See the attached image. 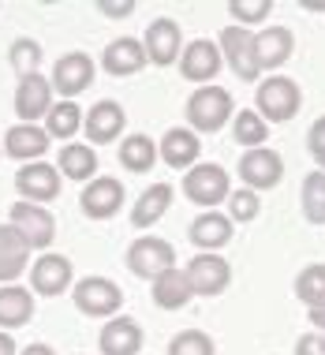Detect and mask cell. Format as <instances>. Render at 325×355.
<instances>
[{
  "mask_svg": "<svg viewBox=\"0 0 325 355\" xmlns=\"http://www.w3.org/2000/svg\"><path fill=\"white\" fill-rule=\"evenodd\" d=\"M146 49H142V42L139 37H116V42H109L105 45V53H101V68L112 75V79H128V75H139L142 68H146Z\"/></svg>",
  "mask_w": 325,
  "mask_h": 355,
  "instance_id": "7402d4cb",
  "label": "cell"
},
{
  "mask_svg": "<svg viewBox=\"0 0 325 355\" xmlns=\"http://www.w3.org/2000/svg\"><path fill=\"white\" fill-rule=\"evenodd\" d=\"M240 180L247 191H273L276 184L284 180V157L270 146H258V150H247L240 157Z\"/></svg>",
  "mask_w": 325,
  "mask_h": 355,
  "instance_id": "9c48e42d",
  "label": "cell"
},
{
  "mask_svg": "<svg viewBox=\"0 0 325 355\" xmlns=\"http://www.w3.org/2000/svg\"><path fill=\"white\" fill-rule=\"evenodd\" d=\"M0 150H4V146H0Z\"/></svg>",
  "mask_w": 325,
  "mask_h": 355,
  "instance_id": "ee69618b",
  "label": "cell"
},
{
  "mask_svg": "<svg viewBox=\"0 0 325 355\" xmlns=\"http://www.w3.org/2000/svg\"><path fill=\"white\" fill-rule=\"evenodd\" d=\"M198 153H202V139H198L191 128H168L165 139L157 142V157L165 161L168 168H176V172L195 168Z\"/></svg>",
  "mask_w": 325,
  "mask_h": 355,
  "instance_id": "44dd1931",
  "label": "cell"
},
{
  "mask_svg": "<svg viewBox=\"0 0 325 355\" xmlns=\"http://www.w3.org/2000/svg\"><path fill=\"white\" fill-rule=\"evenodd\" d=\"M123 262H128V270L135 277L154 281L157 273H165V270L176 266V247H172L168 239H161V236H139L135 243L128 247Z\"/></svg>",
  "mask_w": 325,
  "mask_h": 355,
  "instance_id": "52a82bcc",
  "label": "cell"
},
{
  "mask_svg": "<svg viewBox=\"0 0 325 355\" xmlns=\"http://www.w3.org/2000/svg\"><path fill=\"white\" fill-rule=\"evenodd\" d=\"M75 284V266L68 254H56V251H45L42 258L30 262V288L34 295H64L71 292Z\"/></svg>",
  "mask_w": 325,
  "mask_h": 355,
  "instance_id": "8fae6325",
  "label": "cell"
},
{
  "mask_svg": "<svg viewBox=\"0 0 325 355\" xmlns=\"http://www.w3.org/2000/svg\"><path fill=\"white\" fill-rule=\"evenodd\" d=\"M217 49H221V60L232 68V75L240 83H258L262 79V64H258L254 53V31L247 26H225L221 37H217Z\"/></svg>",
  "mask_w": 325,
  "mask_h": 355,
  "instance_id": "5b68a950",
  "label": "cell"
},
{
  "mask_svg": "<svg viewBox=\"0 0 325 355\" xmlns=\"http://www.w3.org/2000/svg\"><path fill=\"white\" fill-rule=\"evenodd\" d=\"M142 340H146L142 325L135 318H128V314H116V318H109V322L101 325L98 352L101 355H139L142 352Z\"/></svg>",
  "mask_w": 325,
  "mask_h": 355,
  "instance_id": "ac0fdd59",
  "label": "cell"
},
{
  "mask_svg": "<svg viewBox=\"0 0 325 355\" xmlns=\"http://www.w3.org/2000/svg\"><path fill=\"white\" fill-rule=\"evenodd\" d=\"M30 266V247L12 225H0V284H15Z\"/></svg>",
  "mask_w": 325,
  "mask_h": 355,
  "instance_id": "484cf974",
  "label": "cell"
},
{
  "mask_svg": "<svg viewBox=\"0 0 325 355\" xmlns=\"http://www.w3.org/2000/svg\"><path fill=\"white\" fill-rule=\"evenodd\" d=\"M254 105H258L254 112L265 123H288L303 105V90L295 79H288V75H270L265 83H258Z\"/></svg>",
  "mask_w": 325,
  "mask_h": 355,
  "instance_id": "3957f363",
  "label": "cell"
},
{
  "mask_svg": "<svg viewBox=\"0 0 325 355\" xmlns=\"http://www.w3.org/2000/svg\"><path fill=\"white\" fill-rule=\"evenodd\" d=\"M232 116H236V101H232V94L217 83L198 86L187 98V123H191L195 135H217Z\"/></svg>",
  "mask_w": 325,
  "mask_h": 355,
  "instance_id": "6da1fadb",
  "label": "cell"
},
{
  "mask_svg": "<svg viewBox=\"0 0 325 355\" xmlns=\"http://www.w3.org/2000/svg\"><path fill=\"white\" fill-rule=\"evenodd\" d=\"M56 172L68 180H79V184H90L98 176V150L90 142H64L60 157H56Z\"/></svg>",
  "mask_w": 325,
  "mask_h": 355,
  "instance_id": "83f0119b",
  "label": "cell"
},
{
  "mask_svg": "<svg viewBox=\"0 0 325 355\" xmlns=\"http://www.w3.org/2000/svg\"><path fill=\"white\" fill-rule=\"evenodd\" d=\"M254 53H258V64H262V71H276L284 68V64L292 60L295 53V34L288 26H262V31H254Z\"/></svg>",
  "mask_w": 325,
  "mask_h": 355,
  "instance_id": "d6986e66",
  "label": "cell"
},
{
  "mask_svg": "<svg viewBox=\"0 0 325 355\" xmlns=\"http://www.w3.org/2000/svg\"><path fill=\"white\" fill-rule=\"evenodd\" d=\"M49 135H45L42 123H15V128L4 131V153L15 161H23V165H30V161H42L45 153H49Z\"/></svg>",
  "mask_w": 325,
  "mask_h": 355,
  "instance_id": "603a6c76",
  "label": "cell"
},
{
  "mask_svg": "<svg viewBox=\"0 0 325 355\" xmlns=\"http://www.w3.org/2000/svg\"><path fill=\"white\" fill-rule=\"evenodd\" d=\"M120 165L128 172H150L157 165V142L150 135H128L120 139Z\"/></svg>",
  "mask_w": 325,
  "mask_h": 355,
  "instance_id": "f546056e",
  "label": "cell"
},
{
  "mask_svg": "<svg viewBox=\"0 0 325 355\" xmlns=\"http://www.w3.org/2000/svg\"><path fill=\"white\" fill-rule=\"evenodd\" d=\"M94 75H98V68H94L90 56L79 53V49H71V53H64L60 60L53 64L49 83H53V94H60L64 101H75L82 90H90Z\"/></svg>",
  "mask_w": 325,
  "mask_h": 355,
  "instance_id": "ba28073f",
  "label": "cell"
},
{
  "mask_svg": "<svg viewBox=\"0 0 325 355\" xmlns=\"http://www.w3.org/2000/svg\"><path fill=\"white\" fill-rule=\"evenodd\" d=\"M150 295H154V303L161 306V311H179V306H187L191 300H195L191 281H187V273L179 270V266L157 273L154 281H150Z\"/></svg>",
  "mask_w": 325,
  "mask_h": 355,
  "instance_id": "4316f807",
  "label": "cell"
},
{
  "mask_svg": "<svg viewBox=\"0 0 325 355\" xmlns=\"http://www.w3.org/2000/svg\"><path fill=\"white\" fill-rule=\"evenodd\" d=\"M232 220L228 214H217V209H202L195 220H191V243L198 247V254H217L221 247L232 243Z\"/></svg>",
  "mask_w": 325,
  "mask_h": 355,
  "instance_id": "ffe728a7",
  "label": "cell"
},
{
  "mask_svg": "<svg viewBox=\"0 0 325 355\" xmlns=\"http://www.w3.org/2000/svg\"><path fill=\"white\" fill-rule=\"evenodd\" d=\"M232 139L247 150H258V146H265V139H270V123L258 116L254 109H240L232 116Z\"/></svg>",
  "mask_w": 325,
  "mask_h": 355,
  "instance_id": "1f68e13d",
  "label": "cell"
},
{
  "mask_svg": "<svg viewBox=\"0 0 325 355\" xmlns=\"http://www.w3.org/2000/svg\"><path fill=\"white\" fill-rule=\"evenodd\" d=\"M142 49H146V60L157 64V68L176 64L179 53H184V34H179V23H176V19H154V23L146 26Z\"/></svg>",
  "mask_w": 325,
  "mask_h": 355,
  "instance_id": "9a60e30c",
  "label": "cell"
},
{
  "mask_svg": "<svg viewBox=\"0 0 325 355\" xmlns=\"http://www.w3.org/2000/svg\"><path fill=\"white\" fill-rule=\"evenodd\" d=\"M34 318V292L23 284H0V329L12 333L30 325Z\"/></svg>",
  "mask_w": 325,
  "mask_h": 355,
  "instance_id": "d4e9b609",
  "label": "cell"
},
{
  "mask_svg": "<svg viewBox=\"0 0 325 355\" xmlns=\"http://www.w3.org/2000/svg\"><path fill=\"white\" fill-rule=\"evenodd\" d=\"M295 300L307 311L325 306V262H310L299 270V277H295Z\"/></svg>",
  "mask_w": 325,
  "mask_h": 355,
  "instance_id": "4dcf8cb0",
  "label": "cell"
},
{
  "mask_svg": "<svg viewBox=\"0 0 325 355\" xmlns=\"http://www.w3.org/2000/svg\"><path fill=\"white\" fill-rule=\"evenodd\" d=\"M19 355H56V352L49 348V344H26V348L19 352Z\"/></svg>",
  "mask_w": 325,
  "mask_h": 355,
  "instance_id": "7bdbcfd3",
  "label": "cell"
},
{
  "mask_svg": "<svg viewBox=\"0 0 325 355\" xmlns=\"http://www.w3.org/2000/svg\"><path fill=\"white\" fill-rule=\"evenodd\" d=\"M15 191L23 202H34V206L56 202L60 198V172L49 161H30V165L15 172Z\"/></svg>",
  "mask_w": 325,
  "mask_h": 355,
  "instance_id": "30bf717a",
  "label": "cell"
},
{
  "mask_svg": "<svg viewBox=\"0 0 325 355\" xmlns=\"http://www.w3.org/2000/svg\"><path fill=\"white\" fill-rule=\"evenodd\" d=\"M71 300H75V311L86 314V318H116L120 306H123V288L112 281V277H101V273H90L82 281L71 284Z\"/></svg>",
  "mask_w": 325,
  "mask_h": 355,
  "instance_id": "7a4b0ae2",
  "label": "cell"
},
{
  "mask_svg": "<svg viewBox=\"0 0 325 355\" xmlns=\"http://www.w3.org/2000/svg\"><path fill=\"white\" fill-rule=\"evenodd\" d=\"M228 15L236 19V26H247L251 31L254 23H265L273 15V0H232L228 4Z\"/></svg>",
  "mask_w": 325,
  "mask_h": 355,
  "instance_id": "d590c367",
  "label": "cell"
},
{
  "mask_svg": "<svg viewBox=\"0 0 325 355\" xmlns=\"http://www.w3.org/2000/svg\"><path fill=\"white\" fill-rule=\"evenodd\" d=\"M79 131H82V109L79 105L75 101H53L49 116H45V135L60 139V142H71Z\"/></svg>",
  "mask_w": 325,
  "mask_h": 355,
  "instance_id": "f1b7e54d",
  "label": "cell"
},
{
  "mask_svg": "<svg viewBox=\"0 0 325 355\" xmlns=\"http://www.w3.org/2000/svg\"><path fill=\"white\" fill-rule=\"evenodd\" d=\"M128 128V112H123L120 101H98L82 112V135L86 142H116Z\"/></svg>",
  "mask_w": 325,
  "mask_h": 355,
  "instance_id": "e0dca14e",
  "label": "cell"
},
{
  "mask_svg": "<svg viewBox=\"0 0 325 355\" xmlns=\"http://www.w3.org/2000/svg\"><path fill=\"white\" fill-rule=\"evenodd\" d=\"M168 355H217V344L202 329H184L168 340Z\"/></svg>",
  "mask_w": 325,
  "mask_h": 355,
  "instance_id": "e575fe53",
  "label": "cell"
},
{
  "mask_svg": "<svg viewBox=\"0 0 325 355\" xmlns=\"http://www.w3.org/2000/svg\"><path fill=\"white\" fill-rule=\"evenodd\" d=\"M172 198H176V187L172 184H150L139 195V202H131V225L142 228V232L154 228L157 220L172 209Z\"/></svg>",
  "mask_w": 325,
  "mask_h": 355,
  "instance_id": "cb8c5ba5",
  "label": "cell"
},
{
  "mask_svg": "<svg viewBox=\"0 0 325 355\" xmlns=\"http://www.w3.org/2000/svg\"><path fill=\"white\" fill-rule=\"evenodd\" d=\"M49 109H53V83L45 79L42 71L19 79V86H15V116H19V123L45 120Z\"/></svg>",
  "mask_w": 325,
  "mask_h": 355,
  "instance_id": "2e32d148",
  "label": "cell"
},
{
  "mask_svg": "<svg viewBox=\"0 0 325 355\" xmlns=\"http://www.w3.org/2000/svg\"><path fill=\"white\" fill-rule=\"evenodd\" d=\"M184 195H187V202H195L202 209H217L221 202H228V195H232V180H228V172L221 165L198 161L195 168L184 172Z\"/></svg>",
  "mask_w": 325,
  "mask_h": 355,
  "instance_id": "277c9868",
  "label": "cell"
},
{
  "mask_svg": "<svg viewBox=\"0 0 325 355\" xmlns=\"http://www.w3.org/2000/svg\"><path fill=\"white\" fill-rule=\"evenodd\" d=\"M191 292L195 295H221L228 284H232V266L225 262L221 254H195L184 266Z\"/></svg>",
  "mask_w": 325,
  "mask_h": 355,
  "instance_id": "5bb4252c",
  "label": "cell"
},
{
  "mask_svg": "<svg viewBox=\"0 0 325 355\" xmlns=\"http://www.w3.org/2000/svg\"><path fill=\"white\" fill-rule=\"evenodd\" d=\"M307 318H310V325L318 333H325V306H314V311H307Z\"/></svg>",
  "mask_w": 325,
  "mask_h": 355,
  "instance_id": "b9f144b4",
  "label": "cell"
},
{
  "mask_svg": "<svg viewBox=\"0 0 325 355\" xmlns=\"http://www.w3.org/2000/svg\"><path fill=\"white\" fill-rule=\"evenodd\" d=\"M225 206H228V220H232V225H251V220L262 214V202H258V195H254V191H247V187L232 191Z\"/></svg>",
  "mask_w": 325,
  "mask_h": 355,
  "instance_id": "8d00e7d4",
  "label": "cell"
},
{
  "mask_svg": "<svg viewBox=\"0 0 325 355\" xmlns=\"http://www.w3.org/2000/svg\"><path fill=\"white\" fill-rule=\"evenodd\" d=\"M221 68H225L221 49H217V42H209V37H195V42H187L184 53H179V75H184L187 83L209 86Z\"/></svg>",
  "mask_w": 325,
  "mask_h": 355,
  "instance_id": "4fadbf2b",
  "label": "cell"
},
{
  "mask_svg": "<svg viewBox=\"0 0 325 355\" xmlns=\"http://www.w3.org/2000/svg\"><path fill=\"white\" fill-rule=\"evenodd\" d=\"M307 150H310V157H314V165H318V172H325V116H318L310 123V131H307Z\"/></svg>",
  "mask_w": 325,
  "mask_h": 355,
  "instance_id": "74e56055",
  "label": "cell"
},
{
  "mask_svg": "<svg viewBox=\"0 0 325 355\" xmlns=\"http://www.w3.org/2000/svg\"><path fill=\"white\" fill-rule=\"evenodd\" d=\"M0 355H19L15 337H12V333H4V329H0Z\"/></svg>",
  "mask_w": 325,
  "mask_h": 355,
  "instance_id": "60d3db41",
  "label": "cell"
},
{
  "mask_svg": "<svg viewBox=\"0 0 325 355\" xmlns=\"http://www.w3.org/2000/svg\"><path fill=\"white\" fill-rule=\"evenodd\" d=\"M295 355H325V333L310 329L295 340Z\"/></svg>",
  "mask_w": 325,
  "mask_h": 355,
  "instance_id": "f35d334b",
  "label": "cell"
},
{
  "mask_svg": "<svg viewBox=\"0 0 325 355\" xmlns=\"http://www.w3.org/2000/svg\"><path fill=\"white\" fill-rule=\"evenodd\" d=\"M123 202H128V191H123V184L116 176H94L90 184L82 187V195H79V209L90 220L116 217Z\"/></svg>",
  "mask_w": 325,
  "mask_h": 355,
  "instance_id": "7c38bea8",
  "label": "cell"
},
{
  "mask_svg": "<svg viewBox=\"0 0 325 355\" xmlns=\"http://www.w3.org/2000/svg\"><path fill=\"white\" fill-rule=\"evenodd\" d=\"M8 225L26 239L30 251H49L56 239V217L49 214V206H34V202H15L8 214Z\"/></svg>",
  "mask_w": 325,
  "mask_h": 355,
  "instance_id": "8992f818",
  "label": "cell"
},
{
  "mask_svg": "<svg viewBox=\"0 0 325 355\" xmlns=\"http://www.w3.org/2000/svg\"><path fill=\"white\" fill-rule=\"evenodd\" d=\"M98 12L109 15V19H128L131 12H135V0H120V4H116V0H101Z\"/></svg>",
  "mask_w": 325,
  "mask_h": 355,
  "instance_id": "ab89813d",
  "label": "cell"
},
{
  "mask_svg": "<svg viewBox=\"0 0 325 355\" xmlns=\"http://www.w3.org/2000/svg\"><path fill=\"white\" fill-rule=\"evenodd\" d=\"M299 209L310 225H325V172H307L303 176Z\"/></svg>",
  "mask_w": 325,
  "mask_h": 355,
  "instance_id": "d6a6232c",
  "label": "cell"
},
{
  "mask_svg": "<svg viewBox=\"0 0 325 355\" xmlns=\"http://www.w3.org/2000/svg\"><path fill=\"white\" fill-rule=\"evenodd\" d=\"M8 60H12V68L19 79H26V75H37L42 68V45L34 42V37H15L12 42V53H8Z\"/></svg>",
  "mask_w": 325,
  "mask_h": 355,
  "instance_id": "836d02e7",
  "label": "cell"
}]
</instances>
